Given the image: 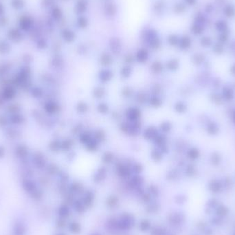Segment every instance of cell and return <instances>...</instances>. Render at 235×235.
I'll list each match as a JSON object with an SVG mask.
<instances>
[{
	"label": "cell",
	"instance_id": "5b68a950",
	"mask_svg": "<svg viewBox=\"0 0 235 235\" xmlns=\"http://www.w3.org/2000/svg\"><path fill=\"white\" fill-rule=\"evenodd\" d=\"M109 46L112 52L115 54H118L122 50V42L118 37H112L109 41Z\"/></svg>",
	"mask_w": 235,
	"mask_h": 235
},
{
	"label": "cell",
	"instance_id": "4fadbf2b",
	"mask_svg": "<svg viewBox=\"0 0 235 235\" xmlns=\"http://www.w3.org/2000/svg\"><path fill=\"white\" fill-rule=\"evenodd\" d=\"M148 54L147 50L144 49V48L140 49L138 50V52H137L136 54V58L137 59V61L140 62H144L147 61V59H148Z\"/></svg>",
	"mask_w": 235,
	"mask_h": 235
},
{
	"label": "cell",
	"instance_id": "e0dca14e",
	"mask_svg": "<svg viewBox=\"0 0 235 235\" xmlns=\"http://www.w3.org/2000/svg\"><path fill=\"white\" fill-rule=\"evenodd\" d=\"M52 17L56 20H59L63 17V11L59 7L53 8L52 10Z\"/></svg>",
	"mask_w": 235,
	"mask_h": 235
},
{
	"label": "cell",
	"instance_id": "d4e9b609",
	"mask_svg": "<svg viewBox=\"0 0 235 235\" xmlns=\"http://www.w3.org/2000/svg\"><path fill=\"white\" fill-rule=\"evenodd\" d=\"M150 228V223L147 220H143L140 223V228L142 231H147Z\"/></svg>",
	"mask_w": 235,
	"mask_h": 235
},
{
	"label": "cell",
	"instance_id": "7402d4cb",
	"mask_svg": "<svg viewBox=\"0 0 235 235\" xmlns=\"http://www.w3.org/2000/svg\"><path fill=\"white\" fill-rule=\"evenodd\" d=\"M74 208H75V210H77L78 212L82 213L84 212L85 206V205L83 204V203H81V202L79 201H77L74 203Z\"/></svg>",
	"mask_w": 235,
	"mask_h": 235
},
{
	"label": "cell",
	"instance_id": "6da1fadb",
	"mask_svg": "<svg viewBox=\"0 0 235 235\" xmlns=\"http://www.w3.org/2000/svg\"><path fill=\"white\" fill-rule=\"evenodd\" d=\"M143 39L149 44L150 47L153 50H157L161 46V39L159 37L158 32L155 28L147 29L143 33Z\"/></svg>",
	"mask_w": 235,
	"mask_h": 235
},
{
	"label": "cell",
	"instance_id": "ffe728a7",
	"mask_svg": "<svg viewBox=\"0 0 235 235\" xmlns=\"http://www.w3.org/2000/svg\"><path fill=\"white\" fill-rule=\"evenodd\" d=\"M194 23H197L198 24H200V25L204 26L205 23H206V18H205L204 16L199 13L198 15L196 16L195 18H194Z\"/></svg>",
	"mask_w": 235,
	"mask_h": 235
},
{
	"label": "cell",
	"instance_id": "ac0fdd59",
	"mask_svg": "<svg viewBox=\"0 0 235 235\" xmlns=\"http://www.w3.org/2000/svg\"><path fill=\"white\" fill-rule=\"evenodd\" d=\"M183 218H182V215L180 214H175L171 216V217H170V221H171L172 223H173L175 224H177L180 223L181 221H182Z\"/></svg>",
	"mask_w": 235,
	"mask_h": 235
},
{
	"label": "cell",
	"instance_id": "8d00e7d4",
	"mask_svg": "<svg viewBox=\"0 0 235 235\" xmlns=\"http://www.w3.org/2000/svg\"><path fill=\"white\" fill-rule=\"evenodd\" d=\"M169 65L170 67H173V68H175V67H177L178 63L176 60H173L171 62H169Z\"/></svg>",
	"mask_w": 235,
	"mask_h": 235
},
{
	"label": "cell",
	"instance_id": "f35d334b",
	"mask_svg": "<svg viewBox=\"0 0 235 235\" xmlns=\"http://www.w3.org/2000/svg\"><path fill=\"white\" fill-rule=\"evenodd\" d=\"M212 10V6H211V5H208L207 6V8H206V11L207 12H211Z\"/></svg>",
	"mask_w": 235,
	"mask_h": 235
},
{
	"label": "cell",
	"instance_id": "7c38bea8",
	"mask_svg": "<svg viewBox=\"0 0 235 235\" xmlns=\"http://www.w3.org/2000/svg\"><path fill=\"white\" fill-rule=\"evenodd\" d=\"M223 13L227 17L232 18L235 16V7L232 4H228L223 9Z\"/></svg>",
	"mask_w": 235,
	"mask_h": 235
},
{
	"label": "cell",
	"instance_id": "f1b7e54d",
	"mask_svg": "<svg viewBox=\"0 0 235 235\" xmlns=\"http://www.w3.org/2000/svg\"><path fill=\"white\" fill-rule=\"evenodd\" d=\"M101 61L102 62V63H105V64L109 63L111 61H112V57H111V56L105 53L102 55Z\"/></svg>",
	"mask_w": 235,
	"mask_h": 235
},
{
	"label": "cell",
	"instance_id": "277c9868",
	"mask_svg": "<svg viewBox=\"0 0 235 235\" xmlns=\"http://www.w3.org/2000/svg\"><path fill=\"white\" fill-rule=\"evenodd\" d=\"M89 6L87 0H77L74 5V12L78 15H83L87 12Z\"/></svg>",
	"mask_w": 235,
	"mask_h": 235
},
{
	"label": "cell",
	"instance_id": "d590c367",
	"mask_svg": "<svg viewBox=\"0 0 235 235\" xmlns=\"http://www.w3.org/2000/svg\"><path fill=\"white\" fill-rule=\"evenodd\" d=\"M212 161L215 164H218L219 162V155H217V154H214V155L212 156Z\"/></svg>",
	"mask_w": 235,
	"mask_h": 235
},
{
	"label": "cell",
	"instance_id": "ee69618b",
	"mask_svg": "<svg viewBox=\"0 0 235 235\" xmlns=\"http://www.w3.org/2000/svg\"><path fill=\"white\" fill-rule=\"evenodd\" d=\"M94 235H98V234H94Z\"/></svg>",
	"mask_w": 235,
	"mask_h": 235
},
{
	"label": "cell",
	"instance_id": "4316f807",
	"mask_svg": "<svg viewBox=\"0 0 235 235\" xmlns=\"http://www.w3.org/2000/svg\"><path fill=\"white\" fill-rule=\"evenodd\" d=\"M223 95L227 100H230L233 97V93L230 89L226 88L223 90Z\"/></svg>",
	"mask_w": 235,
	"mask_h": 235
},
{
	"label": "cell",
	"instance_id": "4dcf8cb0",
	"mask_svg": "<svg viewBox=\"0 0 235 235\" xmlns=\"http://www.w3.org/2000/svg\"><path fill=\"white\" fill-rule=\"evenodd\" d=\"M204 57L203 55H199V54H197V55L193 56V60L197 63H201L202 61H204Z\"/></svg>",
	"mask_w": 235,
	"mask_h": 235
},
{
	"label": "cell",
	"instance_id": "7bdbcfd3",
	"mask_svg": "<svg viewBox=\"0 0 235 235\" xmlns=\"http://www.w3.org/2000/svg\"><path fill=\"white\" fill-rule=\"evenodd\" d=\"M57 235H65L64 234H57Z\"/></svg>",
	"mask_w": 235,
	"mask_h": 235
},
{
	"label": "cell",
	"instance_id": "484cf974",
	"mask_svg": "<svg viewBox=\"0 0 235 235\" xmlns=\"http://www.w3.org/2000/svg\"><path fill=\"white\" fill-rule=\"evenodd\" d=\"M212 44L211 39L208 37H204L201 39V44L204 47H208Z\"/></svg>",
	"mask_w": 235,
	"mask_h": 235
},
{
	"label": "cell",
	"instance_id": "ba28073f",
	"mask_svg": "<svg viewBox=\"0 0 235 235\" xmlns=\"http://www.w3.org/2000/svg\"><path fill=\"white\" fill-rule=\"evenodd\" d=\"M192 44V40L190 37L188 35H183L180 39L179 45L181 49L187 50L190 47Z\"/></svg>",
	"mask_w": 235,
	"mask_h": 235
},
{
	"label": "cell",
	"instance_id": "30bf717a",
	"mask_svg": "<svg viewBox=\"0 0 235 235\" xmlns=\"http://www.w3.org/2000/svg\"><path fill=\"white\" fill-rule=\"evenodd\" d=\"M215 28L217 30L221 33V32H228V25L226 21L219 20L215 23Z\"/></svg>",
	"mask_w": 235,
	"mask_h": 235
},
{
	"label": "cell",
	"instance_id": "9c48e42d",
	"mask_svg": "<svg viewBox=\"0 0 235 235\" xmlns=\"http://www.w3.org/2000/svg\"><path fill=\"white\" fill-rule=\"evenodd\" d=\"M164 6H165V4H164V1H162V0H158V1H156L153 4V10L156 14H161L164 11Z\"/></svg>",
	"mask_w": 235,
	"mask_h": 235
},
{
	"label": "cell",
	"instance_id": "836d02e7",
	"mask_svg": "<svg viewBox=\"0 0 235 235\" xmlns=\"http://www.w3.org/2000/svg\"><path fill=\"white\" fill-rule=\"evenodd\" d=\"M199 155V152L195 149H192L190 150V152H189V157L192 159H196L197 158H198Z\"/></svg>",
	"mask_w": 235,
	"mask_h": 235
},
{
	"label": "cell",
	"instance_id": "44dd1931",
	"mask_svg": "<svg viewBox=\"0 0 235 235\" xmlns=\"http://www.w3.org/2000/svg\"><path fill=\"white\" fill-rule=\"evenodd\" d=\"M69 229L74 234H77L80 231V224H78L77 222H73L69 226Z\"/></svg>",
	"mask_w": 235,
	"mask_h": 235
},
{
	"label": "cell",
	"instance_id": "5bb4252c",
	"mask_svg": "<svg viewBox=\"0 0 235 235\" xmlns=\"http://www.w3.org/2000/svg\"><path fill=\"white\" fill-rule=\"evenodd\" d=\"M180 39V38L179 36L176 34H171L167 37V41H168L169 45H172V46H175V45L179 44Z\"/></svg>",
	"mask_w": 235,
	"mask_h": 235
},
{
	"label": "cell",
	"instance_id": "8992f818",
	"mask_svg": "<svg viewBox=\"0 0 235 235\" xmlns=\"http://www.w3.org/2000/svg\"><path fill=\"white\" fill-rule=\"evenodd\" d=\"M63 39L67 43H72L76 39V33L74 31L69 28H64L61 32Z\"/></svg>",
	"mask_w": 235,
	"mask_h": 235
},
{
	"label": "cell",
	"instance_id": "f546056e",
	"mask_svg": "<svg viewBox=\"0 0 235 235\" xmlns=\"http://www.w3.org/2000/svg\"><path fill=\"white\" fill-rule=\"evenodd\" d=\"M228 39V32H221V33H220L219 37V40L220 42H221V43L226 42Z\"/></svg>",
	"mask_w": 235,
	"mask_h": 235
},
{
	"label": "cell",
	"instance_id": "52a82bcc",
	"mask_svg": "<svg viewBox=\"0 0 235 235\" xmlns=\"http://www.w3.org/2000/svg\"><path fill=\"white\" fill-rule=\"evenodd\" d=\"M90 24V21H89L88 18L83 15H78L77 19V25L78 28L81 30H85L87 28Z\"/></svg>",
	"mask_w": 235,
	"mask_h": 235
},
{
	"label": "cell",
	"instance_id": "e575fe53",
	"mask_svg": "<svg viewBox=\"0 0 235 235\" xmlns=\"http://www.w3.org/2000/svg\"><path fill=\"white\" fill-rule=\"evenodd\" d=\"M217 212H218L219 215H226V213L228 212V210H227V208H224V207H220V208H219V209L217 210Z\"/></svg>",
	"mask_w": 235,
	"mask_h": 235
},
{
	"label": "cell",
	"instance_id": "603a6c76",
	"mask_svg": "<svg viewBox=\"0 0 235 235\" xmlns=\"http://www.w3.org/2000/svg\"><path fill=\"white\" fill-rule=\"evenodd\" d=\"M208 132H209L210 134L214 135L216 134L218 132V127L216 124L215 123H210L208 126Z\"/></svg>",
	"mask_w": 235,
	"mask_h": 235
},
{
	"label": "cell",
	"instance_id": "74e56055",
	"mask_svg": "<svg viewBox=\"0 0 235 235\" xmlns=\"http://www.w3.org/2000/svg\"><path fill=\"white\" fill-rule=\"evenodd\" d=\"M186 4L188 5V6H193L196 4L197 0H184Z\"/></svg>",
	"mask_w": 235,
	"mask_h": 235
},
{
	"label": "cell",
	"instance_id": "ab89813d",
	"mask_svg": "<svg viewBox=\"0 0 235 235\" xmlns=\"http://www.w3.org/2000/svg\"><path fill=\"white\" fill-rule=\"evenodd\" d=\"M231 72L233 73L234 74H235V65L231 68Z\"/></svg>",
	"mask_w": 235,
	"mask_h": 235
},
{
	"label": "cell",
	"instance_id": "b9f144b4",
	"mask_svg": "<svg viewBox=\"0 0 235 235\" xmlns=\"http://www.w3.org/2000/svg\"><path fill=\"white\" fill-rule=\"evenodd\" d=\"M102 1H105V2H109V0H102Z\"/></svg>",
	"mask_w": 235,
	"mask_h": 235
},
{
	"label": "cell",
	"instance_id": "60d3db41",
	"mask_svg": "<svg viewBox=\"0 0 235 235\" xmlns=\"http://www.w3.org/2000/svg\"><path fill=\"white\" fill-rule=\"evenodd\" d=\"M232 117H233V120H234V122L235 123V111L233 113V116H232Z\"/></svg>",
	"mask_w": 235,
	"mask_h": 235
},
{
	"label": "cell",
	"instance_id": "83f0119b",
	"mask_svg": "<svg viewBox=\"0 0 235 235\" xmlns=\"http://www.w3.org/2000/svg\"><path fill=\"white\" fill-rule=\"evenodd\" d=\"M118 203V199L116 197H111L107 200V204L109 207H114Z\"/></svg>",
	"mask_w": 235,
	"mask_h": 235
},
{
	"label": "cell",
	"instance_id": "9a60e30c",
	"mask_svg": "<svg viewBox=\"0 0 235 235\" xmlns=\"http://www.w3.org/2000/svg\"><path fill=\"white\" fill-rule=\"evenodd\" d=\"M94 199V194L91 192H88L85 194L84 199H83V204L85 205L86 208H89L92 204Z\"/></svg>",
	"mask_w": 235,
	"mask_h": 235
},
{
	"label": "cell",
	"instance_id": "3957f363",
	"mask_svg": "<svg viewBox=\"0 0 235 235\" xmlns=\"http://www.w3.org/2000/svg\"><path fill=\"white\" fill-rule=\"evenodd\" d=\"M103 12L107 17H114L118 13L117 5L113 2H106L103 7Z\"/></svg>",
	"mask_w": 235,
	"mask_h": 235
},
{
	"label": "cell",
	"instance_id": "8fae6325",
	"mask_svg": "<svg viewBox=\"0 0 235 235\" xmlns=\"http://www.w3.org/2000/svg\"><path fill=\"white\" fill-rule=\"evenodd\" d=\"M190 30L192 33L194 35H200L203 33L204 30V26H202L200 25V24L194 22L193 25L191 26Z\"/></svg>",
	"mask_w": 235,
	"mask_h": 235
},
{
	"label": "cell",
	"instance_id": "7a4b0ae2",
	"mask_svg": "<svg viewBox=\"0 0 235 235\" xmlns=\"http://www.w3.org/2000/svg\"><path fill=\"white\" fill-rule=\"evenodd\" d=\"M134 223L135 220L133 215L125 213L121 216L120 220L118 221L117 227L122 230H129L134 226Z\"/></svg>",
	"mask_w": 235,
	"mask_h": 235
},
{
	"label": "cell",
	"instance_id": "d6a6232c",
	"mask_svg": "<svg viewBox=\"0 0 235 235\" xmlns=\"http://www.w3.org/2000/svg\"><path fill=\"white\" fill-rule=\"evenodd\" d=\"M213 50H214V51L216 53L221 54V53H222V52H223V48L222 46V45H221V44H217L216 45H215Z\"/></svg>",
	"mask_w": 235,
	"mask_h": 235
},
{
	"label": "cell",
	"instance_id": "d6986e66",
	"mask_svg": "<svg viewBox=\"0 0 235 235\" xmlns=\"http://www.w3.org/2000/svg\"><path fill=\"white\" fill-rule=\"evenodd\" d=\"M220 188H221V184L219 182H217V181H212V182L210 183V190H212V192H215V193H217V192H218L220 190Z\"/></svg>",
	"mask_w": 235,
	"mask_h": 235
},
{
	"label": "cell",
	"instance_id": "2e32d148",
	"mask_svg": "<svg viewBox=\"0 0 235 235\" xmlns=\"http://www.w3.org/2000/svg\"><path fill=\"white\" fill-rule=\"evenodd\" d=\"M173 12L175 14L180 15L184 12L186 10V5L182 3H177L174 5L173 6Z\"/></svg>",
	"mask_w": 235,
	"mask_h": 235
},
{
	"label": "cell",
	"instance_id": "1f68e13d",
	"mask_svg": "<svg viewBox=\"0 0 235 235\" xmlns=\"http://www.w3.org/2000/svg\"><path fill=\"white\" fill-rule=\"evenodd\" d=\"M165 233V230L162 228H155L152 231V235H164Z\"/></svg>",
	"mask_w": 235,
	"mask_h": 235
},
{
	"label": "cell",
	"instance_id": "cb8c5ba5",
	"mask_svg": "<svg viewBox=\"0 0 235 235\" xmlns=\"http://www.w3.org/2000/svg\"><path fill=\"white\" fill-rule=\"evenodd\" d=\"M59 215L62 217H66L69 215V209L66 206H62L59 209Z\"/></svg>",
	"mask_w": 235,
	"mask_h": 235
}]
</instances>
